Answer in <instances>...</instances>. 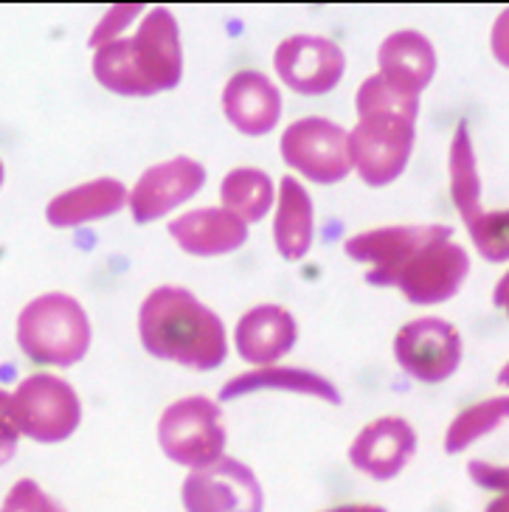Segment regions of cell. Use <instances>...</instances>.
I'll return each mask as SVG.
<instances>
[{
    "label": "cell",
    "mask_w": 509,
    "mask_h": 512,
    "mask_svg": "<svg viewBox=\"0 0 509 512\" xmlns=\"http://www.w3.org/2000/svg\"><path fill=\"white\" fill-rule=\"evenodd\" d=\"M321 512H389L383 504H338V507H330V510Z\"/></svg>",
    "instance_id": "35"
},
{
    "label": "cell",
    "mask_w": 509,
    "mask_h": 512,
    "mask_svg": "<svg viewBox=\"0 0 509 512\" xmlns=\"http://www.w3.org/2000/svg\"><path fill=\"white\" fill-rule=\"evenodd\" d=\"M299 344V321L282 304H254L234 327V349L251 369L282 363Z\"/></svg>",
    "instance_id": "16"
},
{
    "label": "cell",
    "mask_w": 509,
    "mask_h": 512,
    "mask_svg": "<svg viewBox=\"0 0 509 512\" xmlns=\"http://www.w3.org/2000/svg\"><path fill=\"white\" fill-rule=\"evenodd\" d=\"M490 51H493L495 62L509 71V6L495 17L493 29H490Z\"/></svg>",
    "instance_id": "31"
},
{
    "label": "cell",
    "mask_w": 509,
    "mask_h": 512,
    "mask_svg": "<svg viewBox=\"0 0 509 512\" xmlns=\"http://www.w3.org/2000/svg\"><path fill=\"white\" fill-rule=\"evenodd\" d=\"M17 442H20V434L15 428H0V467L15 459Z\"/></svg>",
    "instance_id": "32"
},
{
    "label": "cell",
    "mask_w": 509,
    "mask_h": 512,
    "mask_svg": "<svg viewBox=\"0 0 509 512\" xmlns=\"http://www.w3.org/2000/svg\"><path fill=\"white\" fill-rule=\"evenodd\" d=\"M273 71L287 91L327 96L346 74V51L324 34H290L273 48Z\"/></svg>",
    "instance_id": "11"
},
{
    "label": "cell",
    "mask_w": 509,
    "mask_h": 512,
    "mask_svg": "<svg viewBox=\"0 0 509 512\" xmlns=\"http://www.w3.org/2000/svg\"><path fill=\"white\" fill-rule=\"evenodd\" d=\"M169 237L183 254L197 259H217V256L237 254L251 237V226L234 217L223 206H200L178 214L169 220Z\"/></svg>",
    "instance_id": "17"
},
{
    "label": "cell",
    "mask_w": 509,
    "mask_h": 512,
    "mask_svg": "<svg viewBox=\"0 0 509 512\" xmlns=\"http://www.w3.org/2000/svg\"><path fill=\"white\" fill-rule=\"evenodd\" d=\"M495 383L501 386V389H509V361L498 369V377H495Z\"/></svg>",
    "instance_id": "36"
},
{
    "label": "cell",
    "mask_w": 509,
    "mask_h": 512,
    "mask_svg": "<svg viewBox=\"0 0 509 512\" xmlns=\"http://www.w3.org/2000/svg\"><path fill=\"white\" fill-rule=\"evenodd\" d=\"M180 504L183 512H265V490L251 467L225 453L183 476Z\"/></svg>",
    "instance_id": "9"
},
{
    "label": "cell",
    "mask_w": 509,
    "mask_h": 512,
    "mask_svg": "<svg viewBox=\"0 0 509 512\" xmlns=\"http://www.w3.org/2000/svg\"><path fill=\"white\" fill-rule=\"evenodd\" d=\"M436 65L439 57L434 43L417 29L391 31L377 48V74L405 96L420 99L434 82Z\"/></svg>",
    "instance_id": "19"
},
{
    "label": "cell",
    "mask_w": 509,
    "mask_h": 512,
    "mask_svg": "<svg viewBox=\"0 0 509 512\" xmlns=\"http://www.w3.org/2000/svg\"><path fill=\"white\" fill-rule=\"evenodd\" d=\"M448 172H450V200L453 209L459 211L462 223L476 220L484 206H481V175H479V158L473 147V136L467 121H459L453 138H450L448 150Z\"/></svg>",
    "instance_id": "23"
},
{
    "label": "cell",
    "mask_w": 509,
    "mask_h": 512,
    "mask_svg": "<svg viewBox=\"0 0 509 512\" xmlns=\"http://www.w3.org/2000/svg\"><path fill=\"white\" fill-rule=\"evenodd\" d=\"M45 512H68L65 510V507H62L60 501H57V498H51V501H48V510Z\"/></svg>",
    "instance_id": "37"
},
{
    "label": "cell",
    "mask_w": 509,
    "mask_h": 512,
    "mask_svg": "<svg viewBox=\"0 0 509 512\" xmlns=\"http://www.w3.org/2000/svg\"><path fill=\"white\" fill-rule=\"evenodd\" d=\"M144 15H147V9H144L141 3L110 6L105 12V17H99L96 29L90 31V51H96L99 46H107V43H113V40L127 37V29H130L133 23H141V17Z\"/></svg>",
    "instance_id": "29"
},
{
    "label": "cell",
    "mask_w": 509,
    "mask_h": 512,
    "mask_svg": "<svg viewBox=\"0 0 509 512\" xmlns=\"http://www.w3.org/2000/svg\"><path fill=\"white\" fill-rule=\"evenodd\" d=\"M509 422V394L501 397H487L481 403L462 408L445 431V453L459 456L470 451L479 439L490 437L501 425Z\"/></svg>",
    "instance_id": "24"
},
{
    "label": "cell",
    "mask_w": 509,
    "mask_h": 512,
    "mask_svg": "<svg viewBox=\"0 0 509 512\" xmlns=\"http://www.w3.org/2000/svg\"><path fill=\"white\" fill-rule=\"evenodd\" d=\"M279 186L259 166H234L220 181V206L240 217L245 226L262 223L276 206Z\"/></svg>",
    "instance_id": "22"
},
{
    "label": "cell",
    "mask_w": 509,
    "mask_h": 512,
    "mask_svg": "<svg viewBox=\"0 0 509 512\" xmlns=\"http://www.w3.org/2000/svg\"><path fill=\"white\" fill-rule=\"evenodd\" d=\"M355 113H358V119L403 116V119L420 121V99L394 91L383 76L372 74L360 82L358 93H355Z\"/></svg>",
    "instance_id": "26"
},
{
    "label": "cell",
    "mask_w": 509,
    "mask_h": 512,
    "mask_svg": "<svg viewBox=\"0 0 509 512\" xmlns=\"http://www.w3.org/2000/svg\"><path fill=\"white\" fill-rule=\"evenodd\" d=\"M0 428H15L12 422V394L0 389Z\"/></svg>",
    "instance_id": "34"
},
{
    "label": "cell",
    "mask_w": 509,
    "mask_h": 512,
    "mask_svg": "<svg viewBox=\"0 0 509 512\" xmlns=\"http://www.w3.org/2000/svg\"><path fill=\"white\" fill-rule=\"evenodd\" d=\"M262 392H279V394H296V397H310V400H321L327 406H344V394L332 383L330 377L315 372V369H304V366H256L248 372H240L223 383L220 389V400L231 403V400H242L251 394Z\"/></svg>",
    "instance_id": "18"
},
{
    "label": "cell",
    "mask_w": 509,
    "mask_h": 512,
    "mask_svg": "<svg viewBox=\"0 0 509 512\" xmlns=\"http://www.w3.org/2000/svg\"><path fill=\"white\" fill-rule=\"evenodd\" d=\"M420 434L411 422L397 414L377 417L363 425L349 445V465L372 482H391L417 456Z\"/></svg>",
    "instance_id": "14"
},
{
    "label": "cell",
    "mask_w": 509,
    "mask_h": 512,
    "mask_svg": "<svg viewBox=\"0 0 509 512\" xmlns=\"http://www.w3.org/2000/svg\"><path fill=\"white\" fill-rule=\"evenodd\" d=\"M467 234L473 248L479 251L481 259L504 265L509 262V209L504 211H481L476 220L467 223Z\"/></svg>",
    "instance_id": "27"
},
{
    "label": "cell",
    "mask_w": 509,
    "mask_h": 512,
    "mask_svg": "<svg viewBox=\"0 0 509 512\" xmlns=\"http://www.w3.org/2000/svg\"><path fill=\"white\" fill-rule=\"evenodd\" d=\"M220 105L225 121L245 138L270 136L285 113V99L279 85L265 71H254V68L237 71L225 82Z\"/></svg>",
    "instance_id": "15"
},
{
    "label": "cell",
    "mask_w": 509,
    "mask_h": 512,
    "mask_svg": "<svg viewBox=\"0 0 509 512\" xmlns=\"http://www.w3.org/2000/svg\"><path fill=\"white\" fill-rule=\"evenodd\" d=\"M470 276V254L465 245L450 240H439L425 245L420 254H414L397 273L394 287L403 293V299L414 307H436L459 296Z\"/></svg>",
    "instance_id": "13"
},
{
    "label": "cell",
    "mask_w": 509,
    "mask_h": 512,
    "mask_svg": "<svg viewBox=\"0 0 509 512\" xmlns=\"http://www.w3.org/2000/svg\"><path fill=\"white\" fill-rule=\"evenodd\" d=\"M287 169L299 181L315 186H335L352 175L349 130L327 116H304L287 124L279 138Z\"/></svg>",
    "instance_id": "5"
},
{
    "label": "cell",
    "mask_w": 509,
    "mask_h": 512,
    "mask_svg": "<svg viewBox=\"0 0 509 512\" xmlns=\"http://www.w3.org/2000/svg\"><path fill=\"white\" fill-rule=\"evenodd\" d=\"M48 501H51V496L40 487V482L17 479L12 484V490L3 498L0 512H45L48 510Z\"/></svg>",
    "instance_id": "30"
},
{
    "label": "cell",
    "mask_w": 509,
    "mask_h": 512,
    "mask_svg": "<svg viewBox=\"0 0 509 512\" xmlns=\"http://www.w3.org/2000/svg\"><path fill=\"white\" fill-rule=\"evenodd\" d=\"M130 203V186L116 178H96L65 189L45 206V220L51 228H82L116 217Z\"/></svg>",
    "instance_id": "21"
},
{
    "label": "cell",
    "mask_w": 509,
    "mask_h": 512,
    "mask_svg": "<svg viewBox=\"0 0 509 512\" xmlns=\"http://www.w3.org/2000/svg\"><path fill=\"white\" fill-rule=\"evenodd\" d=\"M155 437L166 459L186 467V473L214 465L228 445L223 408L206 394L180 397L161 411Z\"/></svg>",
    "instance_id": "3"
},
{
    "label": "cell",
    "mask_w": 509,
    "mask_h": 512,
    "mask_svg": "<svg viewBox=\"0 0 509 512\" xmlns=\"http://www.w3.org/2000/svg\"><path fill=\"white\" fill-rule=\"evenodd\" d=\"M206 166L192 155H172L166 161L147 166L130 186V217L138 226H150L172 217L180 206L200 195L206 186Z\"/></svg>",
    "instance_id": "10"
},
{
    "label": "cell",
    "mask_w": 509,
    "mask_h": 512,
    "mask_svg": "<svg viewBox=\"0 0 509 512\" xmlns=\"http://www.w3.org/2000/svg\"><path fill=\"white\" fill-rule=\"evenodd\" d=\"M417 144V121L403 116H369L349 130L352 175L369 189L391 186L403 175Z\"/></svg>",
    "instance_id": "6"
},
{
    "label": "cell",
    "mask_w": 509,
    "mask_h": 512,
    "mask_svg": "<svg viewBox=\"0 0 509 512\" xmlns=\"http://www.w3.org/2000/svg\"><path fill=\"white\" fill-rule=\"evenodd\" d=\"M90 71L105 91L127 96V99H150L147 85L141 82V76L135 71L130 37H121V40L96 48L93 60H90Z\"/></svg>",
    "instance_id": "25"
},
{
    "label": "cell",
    "mask_w": 509,
    "mask_h": 512,
    "mask_svg": "<svg viewBox=\"0 0 509 512\" xmlns=\"http://www.w3.org/2000/svg\"><path fill=\"white\" fill-rule=\"evenodd\" d=\"M3 181H6V166H3V158H0V189H3Z\"/></svg>",
    "instance_id": "38"
},
{
    "label": "cell",
    "mask_w": 509,
    "mask_h": 512,
    "mask_svg": "<svg viewBox=\"0 0 509 512\" xmlns=\"http://www.w3.org/2000/svg\"><path fill=\"white\" fill-rule=\"evenodd\" d=\"M12 422L20 437L60 445L82 425V400L68 380L48 372L23 377L12 392Z\"/></svg>",
    "instance_id": "4"
},
{
    "label": "cell",
    "mask_w": 509,
    "mask_h": 512,
    "mask_svg": "<svg viewBox=\"0 0 509 512\" xmlns=\"http://www.w3.org/2000/svg\"><path fill=\"white\" fill-rule=\"evenodd\" d=\"M493 304L498 307V310H504L509 318V271L495 282L493 287Z\"/></svg>",
    "instance_id": "33"
},
{
    "label": "cell",
    "mask_w": 509,
    "mask_h": 512,
    "mask_svg": "<svg viewBox=\"0 0 509 512\" xmlns=\"http://www.w3.org/2000/svg\"><path fill=\"white\" fill-rule=\"evenodd\" d=\"M453 228L445 223H405V226H380L360 231L344 242V254L366 265V282L372 287H394L397 273L414 254H420L425 245L439 240H450Z\"/></svg>",
    "instance_id": "8"
},
{
    "label": "cell",
    "mask_w": 509,
    "mask_h": 512,
    "mask_svg": "<svg viewBox=\"0 0 509 512\" xmlns=\"http://www.w3.org/2000/svg\"><path fill=\"white\" fill-rule=\"evenodd\" d=\"M391 352L397 366L411 380L436 386L459 372L465 358V341L462 332L445 318L420 316L405 321L397 330Z\"/></svg>",
    "instance_id": "7"
},
{
    "label": "cell",
    "mask_w": 509,
    "mask_h": 512,
    "mask_svg": "<svg viewBox=\"0 0 509 512\" xmlns=\"http://www.w3.org/2000/svg\"><path fill=\"white\" fill-rule=\"evenodd\" d=\"M273 248L285 262H301L313 251L315 242V203L304 181L285 175L279 181L273 206Z\"/></svg>",
    "instance_id": "20"
},
{
    "label": "cell",
    "mask_w": 509,
    "mask_h": 512,
    "mask_svg": "<svg viewBox=\"0 0 509 512\" xmlns=\"http://www.w3.org/2000/svg\"><path fill=\"white\" fill-rule=\"evenodd\" d=\"M467 476L479 490L495 493L484 512H509V465H493L484 459L467 462Z\"/></svg>",
    "instance_id": "28"
},
{
    "label": "cell",
    "mask_w": 509,
    "mask_h": 512,
    "mask_svg": "<svg viewBox=\"0 0 509 512\" xmlns=\"http://www.w3.org/2000/svg\"><path fill=\"white\" fill-rule=\"evenodd\" d=\"M130 54L150 96L175 91L183 82L186 68L183 37L175 12L166 6L147 9V15L141 17V23L130 34Z\"/></svg>",
    "instance_id": "12"
},
{
    "label": "cell",
    "mask_w": 509,
    "mask_h": 512,
    "mask_svg": "<svg viewBox=\"0 0 509 512\" xmlns=\"http://www.w3.org/2000/svg\"><path fill=\"white\" fill-rule=\"evenodd\" d=\"M93 341L88 310L68 293H43L17 316V347L31 363L71 369L88 355Z\"/></svg>",
    "instance_id": "2"
},
{
    "label": "cell",
    "mask_w": 509,
    "mask_h": 512,
    "mask_svg": "<svg viewBox=\"0 0 509 512\" xmlns=\"http://www.w3.org/2000/svg\"><path fill=\"white\" fill-rule=\"evenodd\" d=\"M138 341L155 361L214 372L228 361V327L189 287H152L138 307Z\"/></svg>",
    "instance_id": "1"
}]
</instances>
